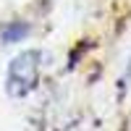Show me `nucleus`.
Instances as JSON below:
<instances>
[{
	"label": "nucleus",
	"instance_id": "f03ea898",
	"mask_svg": "<svg viewBox=\"0 0 131 131\" xmlns=\"http://www.w3.org/2000/svg\"><path fill=\"white\" fill-rule=\"evenodd\" d=\"M24 34H26V26L16 24V26H8V29L3 31V39H5V42H16L18 37H24Z\"/></svg>",
	"mask_w": 131,
	"mask_h": 131
},
{
	"label": "nucleus",
	"instance_id": "f257e3e1",
	"mask_svg": "<svg viewBox=\"0 0 131 131\" xmlns=\"http://www.w3.org/2000/svg\"><path fill=\"white\" fill-rule=\"evenodd\" d=\"M37 73H39V52L37 50L21 52L8 68V92L13 97L26 94L37 84Z\"/></svg>",
	"mask_w": 131,
	"mask_h": 131
}]
</instances>
